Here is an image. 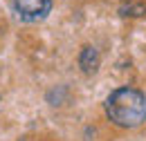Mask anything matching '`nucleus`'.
Here are the masks:
<instances>
[{
  "instance_id": "obj_3",
  "label": "nucleus",
  "mask_w": 146,
  "mask_h": 141,
  "mask_svg": "<svg viewBox=\"0 0 146 141\" xmlns=\"http://www.w3.org/2000/svg\"><path fill=\"white\" fill-rule=\"evenodd\" d=\"M79 65L83 67L86 74H92V72L99 67V54L94 47H83V52L79 56Z\"/></svg>"
},
{
  "instance_id": "obj_1",
  "label": "nucleus",
  "mask_w": 146,
  "mask_h": 141,
  "mask_svg": "<svg viewBox=\"0 0 146 141\" xmlns=\"http://www.w3.org/2000/svg\"><path fill=\"white\" fill-rule=\"evenodd\" d=\"M106 114L119 128H137L146 121V96L135 88H117L106 99Z\"/></svg>"
},
{
  "instance_id": "obj_4",
  "label": "nucleus",
  "mask_w": 146,
  "mask_h": 141,
  "mask_svg": "<svg viewBox=\"0 0 146 141\" xmlns=\"http://www.w3.org/2000/svg\"><path fill=\"white\" fill-rule=\"evenodd\" d=\"M119 11H121V16H144L146 5H142V2H124L119 7Z\"/></svg>"
},
{
  "instance_id": "obj_2",
  "label": "nucleus",
  "mask_w": 146,
  "mask_h": 141,
  "mask_svg": "<svg viewBox=\"0 0 146 141\" xmlns=\"http://www.w3.org/2000/svg\"><path fill=\"white\" fill-rule=\"evenodd\" d=\"M52 0H14V11L25 22H38L50 14Z\"/></svg>"
}]
</instances>
